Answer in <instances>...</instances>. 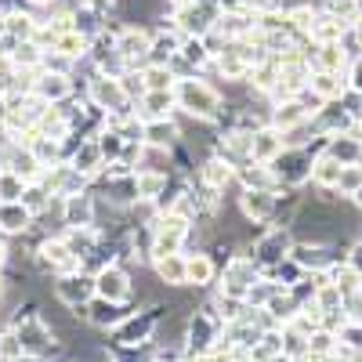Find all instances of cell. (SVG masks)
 <instances>
[{"label":"cell","instance_id":"2","mask_svg":"<svg viewBox=\"0 0 362 362\" xmlns=\"http://www.w3.org/2000/svg\"><path fill=\"white\" fill-rule=\"evenodd\" d=\"M95 290H98L105 300L119 305V300H127V293H131V283H127V276H124L119 268H105L102 276H98V283H95Z\"/></svg>","mask_w":362,"mask_h":362},{"label":"cell","instance_id":"5","mask_svg":"<svg viewBox=\"0 0 362 362\" xmlns=\"http://www.w3.org/2000/svg\"><path fill=\"white\" fill-rule=\"evenodd\" d=\"M29 218H33V214H29V210L22 206V203H0V228H4V232H25L29 228Z\"/></svg>","mask_w":362,"mask_h":362},{"label":"cell","instance_id":"14","mask_svg":"<svg viewBox=\"0 0 362 362\" xmlns=\"http://www.w3.org/2000/svg\"><path fill=\"white\" fill-rule=\"evenodd\" d=\"M145 80H148V87H153V90H163V87H170V69H148L145 73Z\"/></svg>","mask_w":362,"mask_h":362},{"label":"cell","instance_id":"8","mask_svg":"<svg viewBox=\"0 0 362 362\" xmlns=\"http://www.w3.org/2000/svg\"><path fill=\"white\" fill-rule=\"evenodd\" d=\"M98 163H102V153H98V145H83L80 153L73 156V170H76V174H90V170H95Z\"/></svg>","mask_w":362,"mask_h":362},{"label":"cell","instance_id":"7","mask_svg":"<svg viewBox=\"0 0 362 362\" xmlns=\"http://www.w3.org/2000/svg\"><path fill=\"white\" fill-rule=\"evenodd\" d=\"M145 51H148V37L138 33V29H127L116 44V54H124V58H134V54H145Z\"/></svg>","mask_w":362,"mask_h":362},{"label":"cell","instance_id":"9","mask_svg":"<svg viewBox=\"0 0 362 362\" xmlns=\"http://www.w3.org/2000/svg\"><path fill=\"white\" fill-rule=\"evenodd\" d=\"M25 189H22V177L15 170H0V203H11L18 199Z\"/></svg>","mask_w":362,"mask_h":362},{"label":"cell","instance_id":"10","mask_svg":"<svg viewBox=\"0 0 362 362\" xmlns=\"http://www.w3.org/2000/svg\"><path fill=\"white\" fill-rule=\"evenodd\" d=\"M40 95H44V98H66V95H69L66 76H62V73H47V76L40 80Z\"/></svg>","mask_w":362,"mask_h":362},{"label":"cell","instance_id":"18","mask_svg":"<svg viewBox=\"0 0 362 362\" xmlns=\"http://www.w3.org/2000/svg\"><path fill=\"white\" fill-rule=\"evenodd\" d=\"M37 4H47V0H37Z\"/></svg>","mask_w":362,"mask_h":362},{"label":"cell","instance_id":"16","mask_svg":"<svg viewBox=\"0 0 362 362\" xmlns=\"http://www.w3.org/2000/svg\"><path fill=\"white\" fill-rule=\"evenodd\" d=\"M109 4H116V0H90V8H95V11H105Z\"/></svg>","mask_w":362,"mask_h":362},{"label":"cell","instance_id":"3","mask_svg":"<svg viewBox=\"0 0 362 362\" xmlns=\"http://www.w3.org/2000/svg\"><path fill=\"white\" fill-rule=\"evenodd\" d=\"M90 290H95V283H90V279H80V276H66V279L54 283V293L62 297L66 305H73V308H80V300H87Z\"/></svg>","mask_w":362,"mask_h":362},{"label":"cell","instance_id":"4","mask_svg":"<svg viewBox=\"0 0 362 362\" xmlns=\"http://www.w3.org/2000/svg\"><path fill=\"white\" fill-rule=\"evenodd\" d=\"M90 218H95V203H90V196H69L66 199V225L87 228Z\"/></svg>","mask_w":362,"mask_h":362},{"label":"cell","instance_id":"1","mask_svg":"<svg viewBox=\"0 0 362 362\" xmlns=\"http://www.w3.org/2000/svg\"><path fill=\"white\" fill-rule=\"evenodd\" d=\"M181 102H185V109L189 112H199V116H210L218 109V95L210 87H203V83H181Z\"/></svg>","mask_w":362,"mask_h":362},{"label":"cell","instance_id":"17","mask_svg":"<svg viewBox=\"0 0 362 362\" xmlns=\"http://www.w3.org/2000/svg\"><path fill=\"white\" fill-rule=\"evenodd\" d=\"M4 261H8V247H4V243H0V264H4Z\"/></svg>","mask_w":362,"mask_h":362},{"label":"cell","instance_id":"6","mask_svg":"<svg viewBox=\"0 0 362 362\" xmlns=\"http://www.w3.org/2000/svg\"><path fill=\"white\" fill-rule=\"evenodd\" d=\"M90 95H95V102H102V105H119V102L127 98V95H124V87L112 83V80H102V76L90 83Z\"/></svg>","mask_w":362,"mask_h":362},{"label":"cell","instance_id":"11","mask_svg":"<svg viewBox=\"0 0 362 362\" xmlns=\"http://www.w3.org/2000/svg\"><path fill=\"white\" fill-rule=\"evenodd\" d=\"M90 319H95L98 326H116V322H124V312H119L112 300L102 297V305H95V315H90Z\"/></svg>","mask_w":362,"mask_h":362},{"label":"cell","instance_id":"13","mask_svg":"<svg viewBox=\"0 0 362 362\" xmlns=\"http://www.w3.org/2000/svg\"><path fill=\"white\" fill-rule=\"evenodd\" d=\"M160 276L170 279V283H181V279H185V264H181V261H160Z\"/></svg>","mask_w":362,"mask_h":362},{"label":"cell","instance_id":"15","mask_svg":"<svg viewBox=\"0 0 362 362\" xmlns=\"http://www.w3.org/2000/svg\"><path fill=\"white\" fill-rule=\"evenodd\" d=\"M119 141H124V134H102L98 153H102V156H119Z\"/></svg>","mask_w":362,"mask_h":362},{"label":"cell","instance_id":"12","mask_svg":"<svg viewBox=\"0 0 362 362\" xmlns=\"http://www.w3.org/2000/svg\"><path fill=\"white\" fill-rule=\"evenodd\" d=\"M145 138L153 141V145H170L177 138V127H170V124H148L145 127Z\"/></svg>","mask_w":362,"mask_h":362}]
</instances>
